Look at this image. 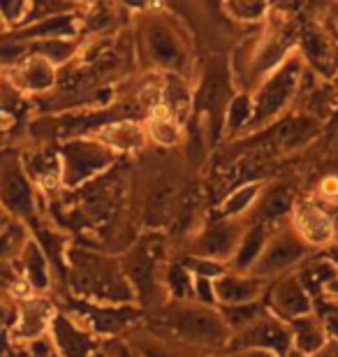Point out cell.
Wrapping results in <instances>:
<instances>
[{
	"label": "cell",
	"instance_id": "obj_20",
	"mask_svg": "<svg viewBox=\"0 0 338 357\" xmlns=\"http://www.w3.org/2000/svg\"><path fill=\"white\" fill-rule=\"evenodd\" d=\"M14 82L24 89H31V91H45L54 84V70H52V63L45 61V59H33L24 63L17 73H14Z\"/></svg>",
	"mask_w": 338,
	"mask_h": 357
},
{
	"label": "cell",
	"instance_id": "obj_4",
	"mask_svg": "<svg viewBox=\"0 0 338 357\" xmlns=\"http://www.w3.org/2000/svg\"><path fill=\"white\" fill-rule=\"evenodd\" d=\"M269 311L290 325L292 320L304 318L315 311V299L308 295L297 274L290 271V274L280 276L269 290Z\"/></svg>",
	"mask_w": 338,
	"mask_h": 357
},
{
	"label": "cell",
	"instance_id": "obj_2",
	"mask_svg": "<svg viewBox=\"0 0 338 357\" xmlns=\"http://www.w3.org/2000/svg\"><path fill=\"white\" fill-rule=\"evenodd\" d=\"M311 246L299 237L297 230L290 227H280V230L271 232V237L264 246V251L253 267V276L257 278H273V276H285L290 271L297 269L301 262L308 258Z\"/></svg>",
	"mask_w": 338,
	"mask_h": 357
},
{
	"label": "cell",
	"instance_id": "obj_22",
	"mask_svg": "<svg viewBox=\"0 0 338 357\" xmlns=\"http://www.w3.org/2000/svg\"><path fill=\"white\" fill-rule=\"evenodd\" d=\"M102 139L116 149L130 151V149H137L144 144V130L137 123H128V121H123V123L107 126L102 130Z\"/></svg>",
	"mask_w": 338,
	"mask_h": 357
},
{
	"label": "cell",
	"instance_id": "obj_21",
	"mask_svg": "<svg viewBox=\"0 0 338 357\" xmlns=\"http://www.w3.org/2000/svg\"><path fill=\"white\" fill-rule=\"evenodd\" d=\"M56 341L66 357H89L91 341L84 332H79L75 325H70L66 318L56 320Z\"/></svg>",
	"mask_w": 338,
	"mask_h": 357
},
{
	"label": "cell",
	"instance_id": "obj_14",
	"mask_svg": "<svg viewBox=\"0 0 338 357\" xmlns=\"http://www.w3.org/2000/svg\"><path fill=\"white\" fill-rule=\"evenodd\" d=\"M0 199L17 211L31 206V188L26 178L17 172V167L3 160H0Z\"/></svg>",
	"mask_w": 338,
	"mask_h": 357
},
{
	"label": "cell",
	"instance_id": "obj_6",
	"mask_svg": "<svg viewBox=\"0 0 338 357\" xmlns=\"http://www.w3.org/2000/svg\"><path fill=\"white\" fill-rule=\"evenodd\" d=\"M171 327L183 337L206 346H222L229 337V327L225 320L206 309H183L171 316Z\"/></svg>",
	"mask_w": 338,
	"mask_h": 357
},
{
	"label": "cell",
	"instance_id": "obj_10",
	"mask_svg": "<svg viewBox=\"0 0 338 357\" xmlns=\"http://www.w3.org/2000/svg\"><path fill=\"white\" fill-rule=\"evenodd\" d=\"M290 332H292V348H297L299 353L304 355H315L322 346L327 344V325L322 313L313 311L304 318H297L290 323Z\"/></svg>",
	"mask_w": 338,
	"mask_h": 357
},
{
	"label": "cell",
	"instance_id": "obj_27",
	"mask_svg": "<svg viewBox=\"0 0 338 357\" xmlns=\"http://www.w3.org/2000/svg\"><path fill=\"white\" fill-rule=\"evenodd\" d=\"M248 121H253V100L248 96H239L229 105L227 128L229 130H239V128L248 126Z\"/></svg>",
	"mask_w": 338,
	"mask_h": 357
},
{
	"label": "cell",
	"instance_id": "obj_9",
	"mask_svg": "<svg viewBox=\"0 0 338 357\" xmlns=\"http://www.w3.org/2000/svg\"><path fill=\"white\" fill-rule=\"evenodd\" d=\"M264 290V278L257 276H218L213 283L215 302H222L225 306H239V304H253L260 299Z\"/></svg>",
	"mask_w": 338,
	"mask_h": 357
},
{
	"label": "cell",
	"instance_id": "obj_39",
	"mask_svg": "<svg viewBox=\"0 0 338 357\" xmlns=\"http://www.w3.org/2000/svg\"><path fill=\"white\" fill-rule=\"evenodd\" d=\"M285 357H308V355H304V353H299V351H297V348H292V351H290V353H287Z\"/></svg>",
	"mask_w": 338,
	"mask_h": 357
},
{
	"label": "cell",
	"instance_id": "obj_7",
	"mask_svg": "<svg viewBox=\"0 0 338 357\" xmlns=\"http://www.w3.org/2000/svg\"><path fill=\"white\" fill-rule=\"evenodd\" d=\"M79 285L86 292H93V295L105 299H114V302H121V299L128 297L125 283L121 281L118 271L109 262L93 258V255H86L84 262L79 265Z\"/></svg>",
	"mask_w": 338,
	"mask_h": 357
},
{
	"label": "cell",
	"instance_id": "obj_23",
	"mask_svg": "<svg viewBox=\"0 0 338 357\" xmlns=\"http://www.w3.org/2000/svg\"><path fill=\"white\" fill-rule=\"evenodd\" d=\"M269 309H264L260 302H253V304H239V306H222V320L229 330H246L255 323L257 318H262L264 313Z\"/></svg>",
	"mask_w": 338,
	"mask_h": 357
},
{
	"label": "cell",
	"instance_id": "obj_17",
	"mask_svg": "<svg viewBox=\"0 0 338 357\" xmlns=\"http://www.w3.org/2000/svg\"><path fill=\"white\" fill-rule=\"evenodd\" d=\"M269 237H271L269 225H262V223L255 225L253 230L243 234L241 244H239V248H236V260H234L236 269H241V271L253 269L257 265V260H260V255L264 251V246H267Z\"/></svg>",
	"mask_w": 338,
	"mask_h": 357
},
{
	"label": "cell",
	"instance_id": "obj_12",
	"mask_svg": "<svg viewBox=\"0 0 338 357\" xmlns=\"http://www.w3.org/2000/svg\"><path fill=\"white\" fill-rule=\"evenodd\" d=\"M294 274H297L301 285L308 290V295L313 299H320V297H325L327 288L338 278V269L320 253V255H315V258H306L294 269Z\"/></svg>",
	"mask_w": 338,
	"mask_h": 357
},
{
	"label": "cell",
	"instance_id": "obj_1",
	"mask_svg": "<svg viewBox=\"0 0 338 357\" xmlns=\"http://www.w3.org/2000/svg\"><path fill=\"white\" fill-rule=\"evenodd\" d=\"M306 61L301 52H294L290 59L273 70V73L262 82L253 98V123L264 126L283 114V109L292 102L294 96L304 79Z\"/></svg>",
	"mask_w": 338,
	"mask_h": 357
},
{
	"label": "cell",
	"instance_id": "obj_30",
	"mask_svg": "<svg viewBox=\"0 0 338 357\" xmlns=\"http://www.w3.org/2000/svg\"><path fill=\"white\" fill-rule=\"evenodd\" d=\"M229 7H232L234 17L243 21H257L269 12V5L264 3H232Z\"/></svg>",
	"mask_w": 338,
	"mask_h": 357
},
{
	"label": "cell",
	"instance_id": "obj_36",
	"mask_svg": "<svg viewBox=\"0 0 338 357\" xmlns=\"http://www.w3.org/2000/svg\"><path fill=\"white\" fill-rule=\"evenodd\" d=\"M232 357H276V355H271L267 351H239V353L232 355Z\"/></svg>",
	"mask_w": 338,
	"mask_h": 357
},
{
	"label": "cell",
	"instance_id": "obj_8",
	"mask_svg": "<svg viewBox=\"0 0 338 357\" xmlns=\"http://www.w3.org/2000/svg\"><path fill=\"white\" fill-rule=\"evenodd\" d=\"M301 56L304 61L311 63L313 68H318L320 73L325 68H332V75L338 70V40L332 38L325 28H308L301 35ZM327 73V70H325Z\"/></svg>",
	"mask_w": 338,
	"mask_h": 357
},
{
	"label": "cell",
	"instance_id": "obj_3",
	"mask_svg": "<svg viewBox=\"0 0 338 357\" xmlns=\"http://www.w3.org/2000/svg\"><path fill=\"white\" fill-rule=\"evenodd\" d=\"M236 346L239 351H267L276 357H285L292 351V332L290 325L273 316L271 311L257 318L246 330L236 332Z\"/></svg>",
	"mask_w": 338,
	"mask_h": 357
},
{
	"label": "cell",
	"instance_id": "obj_19",
	"mask_svg": "<svg viewBox=\"0 0 338 357\" xmlns=\"http://www.w3.org/2000/svg\"><path fill=\"white\" fill-rule=\"evenodd\" d=\"M320 132V123L315 119H292L278 128L276 139L283 149H299L311 142Z\"/></svg>",
	"mask_w": 338,
	"mask_h": 357
},
{
	"label": "cell",
	"instance_id": "obj_33",
	"mask_svg": "<svg viewBox=\"0 0 338 357\" xmlns=\"http://www.w3.org/2000/svg\"><path fill=\"white\" fill-rule=\"evenodd\" d=\"M195 295L199 299H204L206 304H213L215 302V292H213V288H208V281H206L204 276L195 281Z\"/></svg>",
	"mask_w": 338,
	"mask_h": 357
},
{
	"label": "cell",
	"instance_id": "obj_11",
	"mask_svg": "<svg viewBox=\"0 0 338 357\" xmlns=\"http://www.w3.org/2000/svg\"><path fill=\"white\" fill-rule=\"evenodd\" d=\"M107 151L95 144H75L66 151V178L68 183H79L82 178L91 176L95 169L105 167Z\"/></svg>",
	"mask_w": 338,
	"mask_h": 357
},
{
	"label": "cell",
	"instance_id": "obj_25",
	"mask_svg": "<svg viewBox=\"0 0 338 357\" xmlns=\"http://www.w3.org/2000/svg\"><path fill=\"white\" fill-rule=\"evenodd\" d=\"M91 318H93V325L95 330L100 332H116L121 330L128 320H130L135 313L130 309H91Z\"/></svg>",
	"mask_w": 338,
	"mask_h": 357
},
{
	"label": "cell",
	"instance_id": "obj_35",
	"mask_svg": "<svg viewBox=\"0 0 338 357\" xmlns=\"http://www.w3.org/2000/svg\"><path fill=\"white\" fill-rule=\"evenodd\" d=\"M322 255H325V258L329 260V262H332V265L338 269V239L334 241V244H329L327 248H322V251H320Z\"/></svg>",
	"mask_w": 338,
	"mask_h": 357
},
{
	"label": "cell",
	"instance_id": "obj_31",
	"mask_svg": "<svg viewBox=\"0 0 338 357\" xmlns=\"http://www.w3.org/2000/svg\"><path fill=\"white\" fill-rule=\"evenodd\" d=\"M320 197L325 199V202L338 204V176L322 178V183H320Z\"/></svg>",
	"mask_w": 338,
	"mask_h": 357
},
{
	"label": "cell",
	"instance_id": "obj_16",
	"mask_svg": "<svg viewBox=\"0 0 338 357\" xmlns=\"http://www.w3.org/2000/svg\"><path fill=\"white\" fill-rule=\"evenodd\" d=\"M241 239L243 237L239 234V227L220 223L206 232V237L199 244V248H202L199 253L208 255V258H225V255L234 253V248L241 244Z\"/></svg>",
	"mask_w": 338,
	"mask_h": 357
},
{
	"label": "cell",
	"instance_id": "obj_37",
	"mask_svg": "<svg viewBox=\"0 0 338 357\" xmlns=\"http://www.w3.org/2000/svg\"><path fill=\"white\" fill-rule=\"evenodd\" d=\"M325 297H327V299H338V278H336V281L327 288Z\"/></svg>",
	"mask_w": 338,
	"mask_h": 357
},
{
	"label": "cell",
	"instance_id": "obj_28",
	"mask_svg": "<svg viewBox=\"0 0 338 357\" xmlns=\"http://www.w3.org/2000/svg\"><path fill=\"white\" fill-rule=\"evenodd\" d=\"M26 267L28 274H31V281L35 288H45L47 285V271H45V262H42V255L35 246L28 248L26 253Z\"/></svg>",
	"mask_w": 338,
	"mask_h": 357
},
{
	"label": "cell",
	"instance_id": "obj_38",
	"mask_svg": "<svg viewBox=\"0 0 338 357\" xmlns=\"http://www.w3.org/2000/svg\"><path fill=\"white\" fill-rule=\"evenodd\" d=\"M109 357H130V355H128V351H125V348H114V351H112V355Z\"/></svg>",
	"mask_w": 338,
	"mask_h": 357
},
{
	"label": "cell",
	"instance_id": "obj_18",
	"mask_svg": "<svg viewBox=\"0 0 338 357\" xmlns=\"http://www.w3.org/2000/svg\"><path fill=\"white\" fill-rule=\"evenodd\" d=\"M49 318H52V309L45 302H31L24 304L19 311V320H17V330H14V337L19 339H33L45 330Z\"/></svg>",
	"mask_w": 338,
	"mask_h": 357
},
{
	"label": "cell",
	"instance_id": "obj_32",
	"mask_svg": "<svg viewBox=\"0 0 338 357\" xmlns=\"http://www.w3.org/2000/svg\"><path fill=\"white\" fill-rule=\"evenodd\" d=\"M322 318H325V325H327V337L338 344V313L322 309Z\"/></svg>",
	"mask_w": 338,
	"mask_h": 357
},
{
	"label": "cell",
	"instance_id": "obj_34",
	"mask_svg": "<svg viewBox=\"0 0 338 357\" xmlns=\"http://www.w3.org/2000/svg\"><path fill=\"white\" fill-rule=\"evenodd\" d=\"M311 357H338V344H336V341L329 339L327 344L322 346L315 355H311Z\"/></svg>",
	"mask_w": 338,
	"mask_h": 357
},
{
	"label": "cell",
	"instance_id": "obj_40",
	"mask_svg": "<svg viewBox=\"0 0 338 357\" xmlns=\"http://www.w3.org/2000/svg\"><path fill=\"white\" fill-rule=\"evenodd\" d=\"M334 225H336V239H338V213L334 216Z\"/></svg>",
	"mask_w": 338,
	"mask_h": 357
},
{
	"label": "cell",
	"instance_id": "obj_5",
	"mask_svg": "<svg viewBox=\"0 0 338 357\" xmlns=\"http://www.w3.org/2000/svg\"><path fill=\"white\" fill-rule=\"evenodd\" d=\"M292 227L311 248H320L322 251V248H327L336 241L334 216L313 199L297 202L292 211Z\"/></svg>",
	"mask_w": 338,
	"mask_h": 357
},
{
	"label": "cell",
	"instance_id": "obj_24",
	"mask_svg": "<svg viewBox=\"0 0 338 357\" xmlns=\"http://www.w3.org/2000/svg\"><path fill=\"white\" fill-rule=\"evenodd\" d=\"M148 130H151V137H153L155 142H160V144H164V146H171L178 142V123L167 109H158L153 114Z\"/></svg>",
	"mask_w": 338,
	"mask_h": 357
},
{
	"label": "cell",
	"instance_id": "obj_26",
	"mask_svg": "<svg viewBox=\"0 0 338 357\" xmlns=\"http://www.w3.org/2000/svg\"><path fill=\"white\" fill-rule=\"evenodd\" d=\"M260 183H246L241 185L239 190H234L232 195L225 199V204H222V211H225V216H236V213H243L248 209V206H253L257 202V197H260Z\"/></svg>",
	"mask_w": 338,
	"mask_h": 357
},
{
	"label": "cell",
	"instance_id": "obj_29",
	"mask_svg": "<svg viewBox=\"0 0 338 357\" xmlns=\"http://www.w3.org/2000/svg\"><path fill=\"white\" fill-rule=\"evenodd\" d=\"M167 283H169V288L174 290V295H176V297H188L190 292L195 290V288H192L195 283H190L188 271L181 269V267H171V269H169Z\"/></svg>",
	"mask_w": 338,
	"mask_h": 357
},
{
	"label": "cell",
	"instance_id": "obj_13",
	"mask_svg": "<svg viewBox=\"0 0 338 357\" xmlns=\"http://www.w3.org/2000/svg\"><path fill=\"white\" fill-rule=\"evenodd\" d=\"M148 42V52L151 56L164 68H176L183 61V49L178 45V40L174 38V33L164 26H151L146 33Z\"/></svg>",
	"mask_w": 338,
	"mask_h": 357
},
{
	"label": "cell",
	"instance_id": "obj_15",
	"mask_svg": "<svg viewBox=\"0 0 338 357\" xmlns=\"http://www.w3.org/2000/svg\"><path fill=\"white\" fill-rule=\"evenodd\" d=\"M294 206V195L290 188L285 185H278V188L269 190L267 195H262L260 204H257V218H260L262 225H271V223H278L287 216H292Z\"/></svg>",
	"mask_w": 338,
	"mask_h": 357
}]
</instances>
